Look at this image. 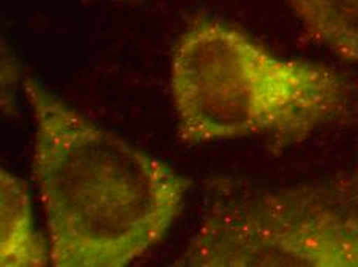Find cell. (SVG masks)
<instances>
[{"label":"cell","instance_id":"3957f363","mask_svg":"<svg viewBox=\"0 0 358 267\" xmlns=\"http://www.w3.org/2000/svg\"><path fill=\"white\" fill-rule=\"evenodd\" d=\"M182 267H358V170L292 187L207 184Z\"/></svg>","mask_w":358,"mask_h":267},{"label":"cell","instance_id":"6da1fadb","mask_svg":"<svg viewBox=\"0 0 358 267\" xmlns=\"http://www.w3.org/2000/svg\"><path fill=\"white\" fill-rule=\"evenodd\" d=\"M51 266L125 267L166 238L192 181L24 79Z\"/></svg>","mask_w":358,"mask_h":267},{"label":"cell","instance_id":"277c9868","mask_svg":"<svg viewBox=\"0 0 358 267\" xmlns=\"http://www.w3.org/2000/svg\"><path fill=\"white\" fill-rule=\"evenodd\" d=\"M51 264L48 240L37 232L27 182L0 170V266L45 267Z\"/></svg>","mask_w":358,"mask_h":267},{"label":"cell","instance_id":"8992f818","mask_svg":"<svg viewBox=\"0 0 358 267\" xmlns=\"http://www.w3.org/2000/svg\"><path fill=\"white\" fill-rule=\"evenodd\" d=\"M125 2H131V3H134V2H139V0H125Z\"/></svg>","mask_w":358,"mask_h":267},{"label":"cell","instance_id":"5b68a950","mask_svg":"<svg viewBox=\"0 0 358 267\" xmlns=\"http://www.w3.org/2000/svg\"><path fill=\"white\" fill-rule=\"evenodd\" d=\"M313 41L358 66V0H282Z\"/></svg>","mask_w":358,"mask_h":267},{"label":"cell","instance_id":"7a4b0ae2","mask_svg":"<svg viewBox=\"0 0 358 267\" xmlns=\"http://www.w3.org/2000/svg\"><path fill=\"white\" fill-rule=\"evenodd\" d=\"M170 96L182 144H295L350 121L354 87L323 64L280 56L240 27L196 17L176 41Z\"/></svg>","mask_w":358,"mask_h":267}]
</instances>
